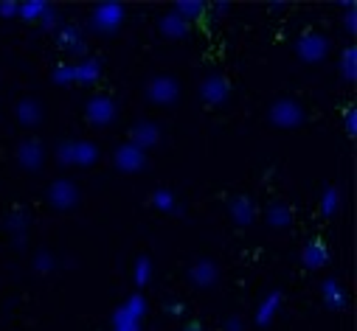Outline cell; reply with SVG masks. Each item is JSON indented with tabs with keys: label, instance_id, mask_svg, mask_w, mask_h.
<instances>
[{
	"label": "cell",
	"instance_id": "1",
	"mask_svg": "<svg viewBox=\"0 0 357 331\" xmlns=\"http://www.w3.org/2000/svg\"><path fill=\"white\" fill-rule=\"evenodd\" d=\"M271 121L282 129H293L304 121V110L293 102V99H279L273 107H271Z\"/></svg>",
	"mask_w": 357,
	"mask_h": 331
},
{
	"label": "cell",
	"instance_id": "2",
	"mask_svg": "<svg viewBox=\"0 0 357 331\" xmlns=\"http://www.w3.org/2000/svg\"><path fill=\"white\" fill-rule=\"evenodd\" d=\"M296 51H298V56H301L304 62H321V59L326 56V51H329V40H326L324 34L307 31V34L298 40Z\"/></svg>",
	"mask_w": 357,
	"mask_h": 331
},
{
	"label": "cell",
	"instance_id": "3",
	"mask_svg": "<svg viewBox=\"0 0 357 331\" xmlns=\"http://www.w3.org/2000/svg\"><path fill=\"white\" fill-rule=\"evenodd\" d=\"M84 115H87V121H91L93 127H107L116 118V104L107 96H93L91 102H87V107H84Z\"/></svg>",
	"mask_w": 357,
	"mask_h": 331
},
{
	"label": "cell",
	"instance_id": "4",
	"mask_svg": "<svg viewBox=\"0 0 357 331\" xmlns=\"http://www.w3.org/2000/svg\"><path fill=\"white\" fill-rule=\"evenodd\" d=\"M149 99L155 104H174L177 102V93H181V88H177V81L172 76H155L149 81V88H146Z\"/></svg>",
	"mask_w": 357,
	"mask_h": 331
},
{
	"label": "cell",
	"instance_id": "5",
	"mask_svg": "<svg viewBox=\"0 0 357 331\" xmlns=\"http://www.w3.org/2000/svg\"><path fill=\"white\" fill-rule=\"evenodd\" d=\"M96 154H99V149L93 146V143H73V140H68V143H62L59 146V160L62 163H82V166H91L93 160H96Z\"/></svg>",
	"mask_w": 357,
	"mask_h": 331
},
{
	"label": "cell",
	"instance_id": "6",
	"mask_svg": "<svg viewBox=\"0 0 357 331\" xmlns=\"http://www.w3.org/2000/svg\"><path fill=\"white\" fill-rule=\"evenodd\" d=\"M48 202L59 211H68L79 202V188L70 180H56V183L48 186Z\"/></svg>",
	"mask_w": 357,
	"mask_h": 331
},
{
	"label": "cell",
	"instance_id": "7",
	"mask_svg": "<svg viewBox=\"0 0 357 331\" xmlns=\"http://www.w3.org/2000/svg\"><path fill=\"white\" fill-rule=\"evenodd\" d=\"M231 93V85H228V79L220 76V73H211L203 79V85H200V96L206 104H222Z\"/></svg>",
	"mask_w": 357,
	"mask_h": 331
},
{
	"label": "cell",
	"instance_id": "8",
	"mask_svg": "<svg viewBox=\"0 0 357 331\" xmlns=\"http://www.w3.org/2000/svg\"><path fill=\"white\" fill-rule=\"evenodd\" d=\"M116 166H119L121 172H127V175L141 172L144 166H146V154H144V149H138L132 143H124V146L116 149Z\"/></svg>",
	"mask_w": 357,
	"mask_h": 331
},
{
	"label": "cell",
	"instance_id": "9",
	"mask_svg": "<svg viewBox=\"0 0 357 331\" xmlns=\"http://www.w3.org/2000/svg\"><path fill=\"white\" fill-rule=\"evenodd\" d=\"M43 160H45V149H43V143L40 140H23L20 146H17V163L23 166V169H29V172H40L43 169Z\"/></svg>",
	"mask_w": 357,
	"mask_h": 331
},
{
	"label": "cell",
	"instance_id": "10",
	"mask_svg": "<svg viewBox=\"0 0 357 331\" xmlns=\"http://www.w3.org/2000/svg\"><path fill=\"white\" fill-rule=\"evenodd\" d=\"M121 20H124V6L121 3H102L93 12V26L102 29V31H116Z\"/></svg>",
	"mask_w": 357,
	"mask_h": 331
},
{
	"label": "cell",
	"instance_id": "11",
	"mask_svg": "<svg viewBox=\"0 0 357 331\" xmlns=\"http://www.w3.org/2000/svg\"><path fill=\"white\" fill-rule=\"evenodd\" d=\"M56 45H59L62 51H68V54H76V56H82V54H84L82 31H79V29H73V26H65V29L56 34Z\"/></svg>",
	"mask_w": 357,
	"mask_h": 331
},
{
	"label": "cell",
	"instance_id": "12",
	"mask_svg": "<svg viewBox=\"0 0 357 331\" xmlns=\"http://www.w3.org/2000/svg\"><path fill=\"white\" fill-rule=\"evenodd\" d=\"M132 146H138V149H146V146H155L158 143V138H160V129L152 124V121H141V124H135L132 127Z\"/></svg>",
	"mask_w": 357,
	"mask_h": 331
},
{
	"label": "cell",
	"instance_id": "13",
	"mask_svg": "<svg viewBox=\"0 0 357 331\" xmlns=\"http://www.w3.org/2000/svg\"><path fill=\"white\" fill-rule=\"evenodd\" d=\"M228 211H231V219H234L236 225H242V227L250 225L253 216H256V205L250 202V197H236V200H231Z\"/></svg>",
	"mask_w": 357,
	"mask_h": 331
},
{
	"label": "cell",
	"instance_id": "14",
	"mask_svg": "<svg viewBox=\"0 0 357 331\" xmlns=\"http://www.w3.org/2000/svg\"><path fill=\"white\" fill-rule=\"evenodd\" d=\"M326 261H329V250L324 247L321 239H312V241L304 247V264H307L310 270H321Z\"/></svg>",
	"mask_w": 357,
	"mask_h": 331
},
{
	"label": "cell",
	"instance_id": "15",
	"mask_svg": "<svg viewBox=\"0 0 357 331\" xmlns=\"http://www.w3.org/2000/svg\"><path fill=\"white\" fill-rule=\"evenodd\" d=\"M17 118L23 127H37L40 118H43V110H40V102L37 99H23L17 104Z\"/></svg>",
	"mask_w": 357,
	"mask_h": 331
},
{
	"label": "cell",
	"instance_id": "16",
	"mask_svg": "<svg viewBox=\"0 0 357 331\" xmlns=\"http://www.w3.org/2000/svg\"><path fill=\"white\" fill-rule=\"evenodd\" d=\"M174 9H177L174 15L186 23V20H200V17L206 15V9H208V6L203 3V0H177Z\"/></svg>",
	"mask_w": 357,
	"mask_h": 331
},
{
	"label": "cell",
	"instance_id": "17",
	"mask_svg": "<svg viewBox=\"0 0 357 331\" xmlns=\"http://www.w3.org/2000/svg\"><path fill=\"white\" fill-rule=\"evenodd\" d=\"M192 281L197 286H214L217 284V267L211 261H197L192 267Z\"/></svg>",
	"mask_w": 357,
	"mask_h": 331
},
{
	"label": "cell",
	"instance_id": "18",
	"mask_svg": "<svg viewBox=\"0 0 357 331\" xmlns=\"http://www.w3.org/2000/svg\"><path fill=\"white\" fill-rule=\"evenodd\" d=\"M160 31H163V37H169V40H181V37H186L189 34V26L177 17V15H166L163 20H160Z\"/></svg>",
	"mask_w": 357,
	"mask_h": 331
},
{
	"label": "cell",
	"instance_id": "19",
	"mask_svg": "<svg viewBox=\"0 0 357 331\" xmlns=\"http://www.w3.org/2000/svg\"><path fill=\"white\" fill-rule=\"evenodd\" d=\"M99 62L96 59H87V62H82V65H76L73 67V79H79V81H84V85H91V81H96L99 79Z\"/></svg>",
	"mask_w": 357,
	"mask_h": 331
},
{
	"label": "cell",
	"instance_id": "20",
	"mask_svg": "<svg viewBox=\"0 0 357 331\" xmlns=\"http://www.w3.org/2000/svg\"><path fill=\"white\" fill-rule=\"evenodd\" d=\"M340 73H343L346 81H354V79H357V51H354V48H346V51H343Z\"/></svg>",
	"mask_w": 357,
	"mask_h": 331
},
{
	"label": "cell",
	"instance_id": "21",
	"mask_svg": "<svg viewBox=\"0 0 357 331\" xmlns=\"http://www.w3.org/2000/svg\"><path fill=\"white\" fill-rule=\"evenodd\" d=\"M324 298H326V303H329L332 309H343V306H346V295L337 289L335 278H329V281L324 284Z\"/></svg>",
	"mask_w": 357,
	"mask_h": 331
},
{
	"label": "cell",
	"instance_id": "22",
	"mask_svg": "<svg viewBox=\"0 0 357 331\" xmlns=\"http://www.w3.org/2000/svg\"><path fill=\"white\" fill-rule=\"evenodd\" d=\"M267 219H271V225H279V227H287L293 222V213L287 205H271V213H267Z\"/></svg>",
	"mask_w": 357,
	"mask_h": 331
},
{
	"label": "cell",
	"instance_id": "23",
	"mask_svg": "<svg viewBox=\"0 0 357 331\" xmlns=\"http://www.w3.org/2000/svg\"><path fill=\"white\" fill-rule=\"evenodd\" d=\"M45 9H48V3H43V0H34V3H23V6H20V15H23L26 20H37V17L45 15Z\"/></svg>",
	"mask_w": 357,
	"mask_h": 331
},
{
	"label": "cell",
	"instance_id": "24",
	"mask_svg": "<svg viewBox=\"0 0 357 331\" xmlns=\"http://www.w3.org/2000/svg\"><path fill=\"white\" fill-rule=\"evenodd\" d=\"M279 303H282V295H279V292H273L271 298L264 300V306L259 309V323H267V320H271V314H273V309H276Z\"/></svg>",
	"mask_w": 357,
	"mask_h": 331
},
{
	"label": "cell",
	"instance_id": "25",
	"mask_svg": "<svg viewBox=\"0 0 357 331\" xmlns=\"http://www.w3.org/2000/svg\"><path fill=\"white\" fill-rule=\"evenodd\" d=\"M343 124H346V132H349V138H354V135H357V107H349V110H346V115H343Z\"/></svg>",
	"mask_w": 357,
	"mask_h": 331
},
{
	"label": "cell",
	"instance_id": "26",
	"mask_svg": "<svg viewBox=\"0 0 357 331\" xmlns=\"http://www.w3.org/2000/svg\"><path fill=\"white\" fill-rule=\"evenodd\" d=\"M335 208H337V191H335V188H329V191H326V197H324V213H326V216H332V213H335Z\"/></svg>",
	"mask_w": 357,
	"mask_h": 331
},
{
	"label": "cell",
	"instance_id": "27",
	"mask_svg": "<svg viewBox=\"0 0 357 331\" xmlns=\"http://www.w3.org/2000/svg\"><path fill=\"white\" fill-rule=\"evenodd\" d=\"M54 79L59 81V85H68V81L73 79V67H56L54 70Z\"/></svg>",
	"mask_w": 357,
	"mask_h": 331
},
{
	"label": "cell",
	"instance_id": "28",
	"mask_svg": "<svg viewBox=\"0 0 357 331\" xmlns=\"http://www.w3.org/2000/svg\"><path fill=\"white\" fill-rule=\"evenodd\" d=\"M17 3H0V15H3V17H15L17 15Z\"/></svg>",
	"mask_w": 357,
	"mask_h": 331
},
{
	"label": "cell",
	"instance_id": "29",
	"mask_svg": "<svg viewBox=\"0 0 357 331\" xmlns=\"http://www.w3.org/2000/svg\"><path fill=\"white\" fill-rule=\"evenodd\" d=\"M155 205H160V208H172V197H169L166 191H158V197H155Z\"/></svg>",
	"mask_w": 357,
	"mask_h": 331
},
{
	"label": "cell",
	"instance_id": "30",
	"mask_svg": "<svg viewBox=\"0 0 357 331\" xmlns=\"http://www.w3.org/2000/svg\"><path fill=\"white\" fill-rule=\"evenodd\" d=\"M146 273H149V261L144 259V261L138 264V284H146Z\"/></svg>",
	"mask_w": 357,
	"mask_h": 331
},
{
	"label": "cell",
	"instance_id": "31",
	"mask_svg": "<svg viewBox=\"0 0 357 331\" xmlns=\"http://www.w3.org/2000/svg\"><path fill=\"white\" fill-rule=\"evenodd\" d=\"M346 26H349V31L354 34V29H357V20H354V6H351V12L346 15Z\"/></svg>",
	"mask_w": 357,
	"mask_h": 331
},
{
	"label": "cell",
	"instance_id": "32",
	"mask_svg": "<svg viewBox=\"0 0 357 331\" xmlns=\"http://www.w3.org/2000/svg\"><path fill=\"white\" fill-rule=\"evenodd\" d=\"M23 222H26V213H23V211H17V216L9 222V227H23Z\"/></svg>",
	"mask_w": 357,
	"mask_h": 331
},
{
	"label": "cell",
	"instance_id": "33",
	"mask_svg": "<svg viewBox=\"0 0 357 331\" xmlns=\"http://www.w3.org/2000/svg\"><path fill=\"white\" fill-rule=\"evenodd\" d=\"M225 331H242V323L234 317V320H228V328H225Z\"/></svg>",
	"mask_w": 357,
	"mask_h": 331
},
{
	"label": "cell",
	"instance_id": "34",
	"mask_svg": "<svg viewBox=\"0 0 357 331\" xmlns=\"http://www.w3.org/2000/svg\"><path fill=\"white\" fill-rule=\"evenodd\" d=\"M183 331H203V325H200V323H189Z\"/></svg>",
	"mask_w": 357,
	"mask_h": 331
}]
</instances>
